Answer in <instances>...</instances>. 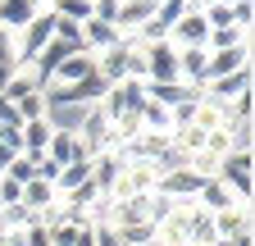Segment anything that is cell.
I'll list each match as a JSON object with an SVG mask.
<instances>
[{
	"label": "cell",
	"instance_id": "ac0fdd59",
	"mask_svg": "<svg viewBox=\"0 0 255 246\" xmlns=\"http://www.w3.org/2000/svg\"><path fill=\"white\" fill-rule=\"evenodd\" d=\"M9 105H14V114H18V123H32V119H46V110H50L46 91H32V96H18V101H9Z\"/></svg>",
	"mask_w": 255,
	"mask_h": 246
},
{
	"label": "cell",
	"instance_id": "d4e9b609",
	"mask_svg": "<svg viewBox=\"0 0 255 246\" xmlns=\"http://www.w3.org/2000/svg\"><path fill=\"white\" fill-rule=\"evenodd\" d=\"M23 246H50V233H46V224H41V219L23 228Z\"/></svg>",
	"mask_w": 255,
	"mask_h": 246
},
{
	"label": "cell",
	"instance_id": "e0dca14e",
	"mask_svg": "<svg viewBox=\"0 0 255 246\" xmlns=\"http://www.w3.org/2000/svg\"><path fill=\"white\" fill-rule=\"evenodd\" d=\"M55 201H59L55 182H46V178H32V182H23V205H27L32 214H46Z\"/></svg>",
	"mask_w": 255,
	"mask_h": 246
},
{
	"label": "cell",
	"instance_id": "83f0119b",
	"mask_svg": "<svg viewBox=\"0 0 255 246\" xmlns=\"http://www.w3.org/2000/svg\"><path fill=\"white\" fill-rule=\"evenodd\" d=\"M9 160H14V150H5V146H0V173L9 169Z\"/></svg>",
	"mask_w": 255,
	"mask_h": 246
},
{
	"label": "cell",
	"instance_id": "2e32d148",
	"mask_svg": "<svg viewBox=\"0 0 255 246\" xmlns=\"http://www.w3.org/2000/svg\"><path fill=\"white\" fill-rule=\"evenodd\" d=\"M18 132H23V155H46V146H50V137H55L50 119H32V123H18Z\"/></svg>",
	"mask_w": 255,
	"mask_h": 246
},
{
	"label": "cell",
	"instance_id": "4316f807",
	"mask_svg": "<svg viewBox=\"0 0 255 246\" xmlns=\"http://www.w3.org/2000/svg\"><path fill=\"white\" fill-rule=\"evenodd\" d=\"M214 246H255V237H251V233H242V237H228V242H214Z\"/></svg>",
	"mask_w": 255,
	"mask_h": 246
},
{
	"label": "cell",
	"instance_id": "f1b7e54d",
	"mask_svg": "<svg viewBox=\"0 0 255 246\" xmlns=\"http://www.w3.org/2000/svg\"><path fill=\"white\" fill-rule=\"evenodd\" d=\"M41 5H46V9H50V5H55V0H41Z\"/></svg>",
	"mask_w": 255,
	"mask_h": 246
},
{
	"label": "cell",
	"instance_id": "8992f818",
	"mask_svg": "<svg viewBox=\"0 0 255 246\" xmlns=\"http://www.w3.org/2000/svg\"><path fill=\"white\" fill-rule=\"evenodd\" d=\"M155 192L169 196V201H196L201 178L191 173V169H164V173H159V182H155Z\"/></svg>",
	"mask_w": 255,
	"mask_h": 246
},
{
	"label": "cell",
	"instance_id": "30bf717a",
	"mask_svg": "<svg viewBox=\"0 0 255 246\" xmlns=\"http://www.w3.org/2000/svg\"><path fill=\"white\" fill-rule=\"evenodd\" d=\"M155 9H159L155 0H119V14H114V27H119L123 37H132V32H137L141 23H150V18H155Z\"/></svg>",
	"mask_w": 255,
	"mask_h": 246
},
{
	"label": "cell",
	"instance_id": "f546056e",
	"mask_svg": "<svg viewBox=\"0 0 255 246\" xmlns=\"http://www.w3.org/2000/svg\"><path fill=\"white\" fill-rule=\"evenodd\" d=\"M87 5H91V0H87Z\"/></svg>",
	"mask_w": 255,
	"mask_h": 246
},
{
	"label": "cell",
	"instance_id": "8fae6325",
	"mask_svg": "<svg viewBox=\"0 0 255 246\" xmlns=\"http://www.w3.org/2000/svg\"><path fill=\"white\" fill-rule=\"evenodd\" d=\"M210 224H214V242L242 237V233H251V205H233V210H219V214H210Z\"/></svg>",
	"mask_w": 255,
	"mask_h": 246
},
{
	"label": "cell",
	"instance_id": "7402d4cb",
	"mask_svg": "<svg viewBox=\"0 0 255 246\" xmlns=\"http://www.w3.org/2000/svg\"><path fill=\"white\" fill-rule=\"evenodd\" d=\"M9 205H23V182L0 173V210H9Z\"/></svg>",
	"mask_w": 255,
	"mask_h": 246
},
{
	"label": "cell",
	"instance_id": "6da1fadb",
	"mask_svg": "<svg viewBox=\"0 0 255 246\" xmlns=\"http://www.w3.org/2000/svg\"><path fill=\"white\" fill-rule=\"evenodd\" d=\"M14 37V55H18V64H32L46 46H50V37H55V14L50 9H41L37 18H27L18 32H9Z\"/></svg>",
	"mask_w": 255,
	"mask_h": 246
},
{
	"label": "cell",
	"instance_id": "9c48e42d",
	"mask_svg": "<svg viewBox=\"0 0 255 246\" xmlns=\"http://www.w3.org/2000/svg\"><path fill=\"white\" fill-rule=\"evenodd\" d=\"M242 69H251V46L210 50V69H205V82H214V78H228V73H242Z\"/></svg>",
	"mask_w": 255,
	"mask_h": 246
},
{
	"label": "cell",
	"instance_id": "d6986e66",
	"mask_svg": "<svg viewBox=\"0 0 255 246\" xmlns=\"http://www.w3.org/2000/svg\"><path fill=\"white\" fill-rule=\"evenodd\" d=\"M233 46H251V32L246 27H214L205 50H233Z\"/></svg>",
	"mask_w": 255,
	"mask_h": 246
},
{
	"label": "cell",
	"instance_id": "4fadbf2b",
	"mask_svg": "<svg viewBox=\"0 0 255 246\" xmlns=\"http://www.w3.org/2000/svg\"><path fill=\"white\" fill-rule=\"evenodd\" d=\"M246 91H255V82H251V69H242V73H228V78H214V82H205V96H214V101H237V96H246Z\"/></svg>",
	"mask_w": 255,
	"mask_h": 246
},
{
	"label": "cell",
	"instance_id": "277c9868",
	"mask_svg": "<svg viewBox=\"0 0 255 246\" xmlns=\"http://www.w3.org/2000/svg\"><path fill=\"white\" fill-rule=\"evenodd\" d=\"M141 59H146V82H178V50L169 41L141 46Z\"/></svg>",
	"mask_w": 255,
	"mask_h": 246
},
{
	"label": "cell",
	"instance_id": "52a82bcc",
	"mask_svg": "<svg viewBox=\"0 0 255 246\" xmlns=\"http://www.w3.org/2000/svg\"><path fill=\"white\" fill-rule=\"evenodd\" d=\"M196 205L201 210H210V214H219V210H233V205H251V201H242L223 178H205L201 182V192H196Z\"/></svg>",
	"mask_w": 255,
	"mask_h": 246
},
{
	"label": "cell",
	"instance_id": "5b68a950",
	"mask_svg": "<svg viewBox=\"0 0 255 246\" xmlns=\"http://www.w3.org/2000/svg\"><path fill=\"white\" fill-rule=\"evenodd\" d=\"M191 123H196L201 132H219V128H228L233 123V105L228 101H214V96H196V110H191Z\"/></svg>",
	"mask_w": 255,
	"mask_h": 246
},
{
	"label": "cell",
	"instance_id": "cb8c5ba5",
	"mask_svg": "<svg viewBox=\"0 0 255 246\" xmlns=\"http://www.w3.org/2000/svg\"><path fill=\"white\" fill-rule=\"evenodd\" d=\"M0 146L14 150V155H23V132H18V123H0Z\"/></svg>",
	"mask_w": 255,
	"mask_h": 246
},
{
	"label": "cell",
	"instance_id": "603a6c76",
	"mask_svg": "<svg viewBox=\"0 0 255 246\" xmlns=\"http://www.w3.org/2000/svg\"><path fill=\"white\" fill-rule=\"evenodd\" d=\"M205 23H210V32H214V27H237L233 23V5H210L205 9Z\"/></svg>",
	"mask_w": 255,
	"mask_h": 246
},
{
	"label": "cell",
	"instance_id": "484cf974",
	"mask_svg": "<svg viewBox=\"0 0 255 246\" xmlns=\"http://www.w3.org/2000/svg\"><path fill=\"white\" fill-rule=\"evenodd\" d=\"M96 246H123V237L114 228H96Z\"/></svg>",
	"mask_w": 255,
	"mask_h": 246
},
{
	"label": "cell",
	"instance_id": "7c38bea8",
	"mask_svg": "<svg viewBox=\"0 0 255 246\" xmlns=\"http://www.w3.org/2000/svg\"><path fill=\"white\" fill-rule=\"evenodd\" d=\"M119 173H123V155H119V150H105V155L91 160V187L101 192V196H110L114 182H119Z\"/></svg>",
	"mask_w": 255,
	"mask_h": 246
},
{
	"label": "cell",
	"instance_id": "44dd1931",
	"mask_svg": "<svg viewBox=\"0 0 255 246\" xmlns=\"http://www.w3.org/2000/svg\"><path fill=\"white\" fill-rule=\"evenodd\" d=\"M37 160H41V155H14L9 169H5V178H14V182H32V178H37Z\"/></svg>",
	"mask_w": 255,
	"mask_h": 246
},
{
	"label": "cell",
	"instance_id": "ffe728a7",
	"mask_svg": "<svg viewBox=\"0 0 255 246\" xmlns=\"http://www.w3.org/2000/svg\"><path fill=\"white\" fill-rule=\"evenodd\" d=\"M14 69H18V55H14V37L0 27V91H5V82L14 78Z\"/></svg>",
	"mask_w": 255,
	"mask_h": 246
},
{
	"label": "cell",
	"instance_id": "ba28073f",
	"mask_svg": "<svg viewBox=\"0 0 255 246\" xmlns=\"http://www.w3.org/2000/svg\"><path fill=\"white\" fill-rule=\"evenodd\" d=\"M205 69H210V50L196 46V50H178V82L191 87V91H205Z\"/></svg>",
	"mask_w": 255,
	"mask_h": 246
},
{
	"label": "cell",
	"instance_id": "3957f363",
	"mask_svg": "<svg viewBox=\"0 0 255 246\" xmlns=\"http://www.w3.org/2000/svg\"><path fill=\"white\" fill-rule=\"evenodd\" d=\"M210 41V23H205V14H196V9H187L173 27H169V46L173 50H196V46H205Z\"/></svg>",
	"mask_w": 255,
	"mask_h": 246
},
{
	"label": "cell",
	"instance_id": "7a4b0ae2",
	"mask_svg": "<svg viewBox=\"0 0 255 246\" xmlns=\"http://www.w3.org/2000/svg\"><path fill=\"white\" fill-rule=\"evenodd\" d=\"M255 160H251V150H233V155H223L219 160V178L228 182V187L242 196V201H251V192H255Z\"/></svg>",
	"mask_w": 255,
	"mask_h": 246
},
{
	"label": "cell",
	"instance_id": "5bb4252c",
	"mask_svg": "<svg viewBox=\"0 0 255 246\" xmlns=\"http://www.w3.org/2000/svg\"><path fill=\"white\" fill-rule=\"evenodd\" d=\"M41 9H46L41 0H0V27H5V32H18V27L27 18H37Z\"/></svg>",
	"mask_w": 255,
	"mask_h": 246
},
{
	"label": "cell",
	"instance_id": "9a60e30c",
	"mask_svg": "<svg viewBox=\"0 0 255 246\" xmlns=\"http://www.w3.org/2000/svg\"><path fill=\"white\" fill-rule=\"evenodd\" d=\"M46 160H55V164L64 169V164L87 160V150H82V141H78L73 132H55V137H50V146H46Z\"/></svg>",
	"mask_w": 255,
	"mask_h": 246
}]
</instances>
